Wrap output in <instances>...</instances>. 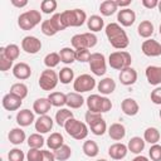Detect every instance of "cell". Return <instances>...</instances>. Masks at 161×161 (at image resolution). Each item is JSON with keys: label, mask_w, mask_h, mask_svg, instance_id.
Listing matches in <instances>:
<instances>
[{"label": "cell", "mask_w": 161, "mask_h": 161, "mask_svg": "<svg viewBox=\"0 0 161 161\" xmlns=\"http://www.w3.org/2000/svg\"><path fill=\"white\" fill-rule=\"evenodd\" d=\"M106 36L109 42V44L114 49H126L130 44V39L127 36V33L123 30V28L118 23H109L104 28Z\"/></svg>", "instance_id": "obj_1"}, {"label": "cell", "mask_w": 161, "mask_h": 161, "mask_svg": "<svg viewBox=\"0 0 161 161\" xmlns=\"http://www.w3.org/2000/svg\"><path fill=\"white\" fill-rule=\"evenodd\" d=\"M62 23L65 28L69 26H82L87 21V14L82 9H72V10H64L60 13Z\"/></svg>", "instance_id": "obj_2"}, {"label": "cell", "mask_w": 161, "mask_h": 161, "mask_svg": "<svg viewBox=\"0 0 161 161\" xmlns=\"http://www.w3.org/2000/svg\"><path fill=\"white\" fill-rule=\"evenodd\" d=\"M86 103H87L88 111H92L96 113H106L112 109V102L106 96L91 94L88 96Z\"/></svg>", "instance_id": "obj_3"}, {"label": "cell", "mask_w": 161, "mask_h": 161, "mask_svg": "<svg viewBox=\"0 0 161 161\" xmlns=\"http://www.w3.org/2000/svg\"><path fill=\"white\" fill-rule=\"evenodd\" d=\"M64 130L70 137H73L74 140H78V141L84 140L88 136V126H87V123L78 121L74 117L65 122Z\"/></svg>", "instance_id": "obj_4"}, {"label": "cell", "mask_w": 161, "mask_h": 161, "mask_svg": "<svg viewBox=\"0 0 161 161\" xmlns=\"http://www.w3.org/2000/svg\"><path fill=\"white\" fill-rule=\"evenodd\" d=\"M42 21V13L39 10H28L18 16V25L23 30H31Z\"/></svg>", "instance_id": "obj_5"}, {"label": "cell", "mask_w": 161, "mask_h": 161, "mask_svg": "<svg viewBox=\"0 0 161 161\" xmlns=\"http://www.w3.org/2000/svg\"><path fill=\"white\" fill-rule=\"evenodd\" d=\"M132 57L126 50H116L109 54L108 57V64L111 68L116 70H122L127 67H131Z\"/></svg>", "instance_id": "obj_6"}, {"label": "cell", "mask_w": 161, "mask_h": 161, "mask_svg": "<svg viewBox=\"0 0 161 161\" xmlns=\"http://www.w3.org/2000/svg\"><path fill=\"white\" fill-rule=\"evenodd\" d=\"M98 39L94 33L87 31V33H82V34H75L72 36L70 43L74 50L77 49H91L93 47H96Z\"/></svg>", "instance_id": "obj_7"}, {"label": "cell", "mask_w": 161, "mask_h": 161, "mask_svg": "<svg viewBox=\"0 0 161 161\" xmlns=\"http://www.w3.org/2000/svg\"><path fill=\"white\" fill-rule=\"evenodd\" d=\"M58 82H59V77L55 73V70L47 68L45 70H43L40 73V77H39V82L38 83H39V87L43 91H53L57 87Z\"/></svg>", "instance_id": "obj_8"}, {"label": "cell", "mask_w": 161, "mask_h": 161, "mask_svg": "<svg viewBox=\"0 0 161 161\" xmlns=\"http://www.w3.org/2000/svg\"><path fill=\"white\" fill-rule=\"evenodd\" d=\"M89 69L94 75H104L107 72V63H106V57L102 53H92L91 59H89Z\"/></svg>", "instance_id": "obj_9"}, {"label": "cell", "mask_w": 161, "mask_h": 161, "mask_svg": "<svg viewBox=\"0 0 161 161\" xmlns=\"http://www.w3.org/2000/svg\"><path fill=\"white\" fill-rule=\"evenodd\" d=\"M96 87V79L91 74H80L73 82V88L77 93L89 92Z\"/></svg>", "instance_id": "obj_10"}, {"label": "cell", "mask_w": 161, "mask_h": 161, "mask_svg": "<svg viewBox=\"0 0 161 161\" xmlns=\"http://www.w3.org/2000/svg\"><path fill=\"white\" fill-rule=\"evenodd\" d=\"M21 49L28 54H35L42 49V42L34 35H26L21 40Z\"/></svg>", "instance_id": "obj_11"}, {"label": "cell", "mask_w": 161, "mask_h": 161, "mask_svg": "<svg viewBox=\"0 0 161 161\" xmlns=\"http://www.w3.org/2000/svg\"><path fill=\"white\" fill-rule=\"evenodd\" d=\"M141 50L146 57H160L161 55V43L155 39H146L141 45Z\"/></svg>", "instance_id": "obj_12"}, {"label": "cell", "mask_w": 161, "mask_h": 161, "mask_svg": "<svg viewBox=\"0 0 161 161\" xmlns=\"http://www.w3.org/2000/svg\"><path fill=\"white\" fill-rule=\"evenodd\" d=\"M53 125H54V121L50 116L48 114H44V116H39L36 119H35V123H34V127H35V131L38 133H48L49 131H52L53 128Z\"/></svg>", "instance_id": "obj_13"}, {"label": "cell", "mask_w": 161, "mask_h": 161, "mask_svg": "<svg viewBox=\"0 0 161 161\" xmlns=\"http://www.w3.org/2000/svg\"><path fill=\"white\" fill-rule=\"evenodd\" d=\"M117 21L121 26H131L136 21V13L130 8L121 9L117 13Z\"/></svg>", "instance_id": "obj_14"}, {"label": "cell", "mask_w": 161, "mask_h": 161, "mask_svg": "<svg viewBox=\"0 0 161 161\" xmlns=\"http://www.w3.org/2000/svg\"><path fill=\"white\" fill-rule=\"evenodd\" d=\"M118 79L121 82V84H123V86H132L137 80V72L132 67H127V68L119 70Z\"/></svg>", "instance_id": "obj_15"}, {"label": "cell", "mask_w": 161, "mask_h": 161, "mask_svg": "<svg viewBox=\"0 0 161 161\" xmlns=\"http://www.w3.org/2000/svg\"><path fill=\"white\" fill-rule=\"evenodd\" d=\"M13 75L19 80H25L31 75V68L24 62H19L13 67Z\"/></svg>", "instance_id": "obj_16"}, {"label": "cell", "mask_w": 161, "mask_h": 161, "mask_svg": "<svg viewBox=\"0 0 161 161\" xmlns=\"http://www.w3.org/2000/svg\"><path fill=\"white\" fill-rule=\"evenodd\" d=\"M1 104H3V107H4L6 111H16V109H19V108L21 107L23 99L19 98V97H16V96H14V94H11V93L9 92V93H6V94L3 97Z\"/></svg>", "instance_id": "obj_17"}, {"label": "cell", "mask_w": 161, "mask_h": 161, "mask_svg": "<svg viewBox=\"0 0 161 161\" xmlns=\"http://www.w3.org/2000/svg\"><path fill=\"white\" fill-rule=\"evenodd\" d=\"M16 123L20 126V127H28L30 126L31 123H35V116H34V112L30 111V109H20L18 113H16Z\"/></svg>", "instance_id": "obj_18"}, {"label": "cell", "mask_w": 161, "mask_h": 161, "mask_svg": "<svg viewBox=\"0 0 161 161\" xmlns=\"http://www.w3.org/2000/svg\"><path fill=\"white\" fill-rule=\"evenodd\" d=\"M128 148L122 142H116L108 147V156L113 160H122L127 156Z\"/></svg>", "instance_id": "obj_19"}, {"label": "cell", "mask_w": 161, "mask_h": 161, "mask_svg": "<svg viewBox=\"0 0 161 161\" xmlns=\"http://www.w3.org/2000/svg\"><path fill=\"white\" fill-rule=\"evenodd\" d=\"M145 75L150 84H152V86L161 84V67L148 65L145 70Z\"/></svg>", "instance_id": "obj_20"}, {"label": "cell", "mask_w": 161, "mask_h": 161, "mask_svg": "<svg viewBox=\"0 0 161 161\" xmlns=\"http://www.w3.org/2000/svg\"><path fill=\"white\" fill-rule=\"evenodd\" d=\"M121 109L126 116H136L140 111V106L136 99L133 98H125L121 102Z\"/></svg>", "instance_id": "obj_21"}, {"label": "cell", "mask_w": 161, "mask_h": 161, "mask_svg": "<svg viewBox=\"0 0 161 161\" xmlns=\"http://www.w3.org/2000/svg\"><path fill=\"white\" fill-rule=\"evenodd\" d=\"M97 89L101 94L103 96H108V94H112L116 89V82L111 78V77H106L103 79H101L97 84Z\"/></svg>", "instance_id": "obj_22"}, {"label": "cell", "mask_w": 161, "mask_h": 161, "mask_svg": "<svg viewBox=\"0 0 161 161\" xmlns=\"http://www.w3.org/2000/svg\"><path fill=\"white\" fill-rule=\"evenodd\" d=\"M52 107H53V106H52V103L49 102L48 97H47V98H44V97L38 98V99H35L34 103H33V111H34L36 114H39V116L47 114V113L50 111Z\"/></svg>", "instance_id": "obj_23"}, {"label": "cell", "mask_w": 161, "mask_h": 161, "mask_svg": "<svg viewBox=\"0 0 161 161\" xmlns=\"http://www.w3.org/2000/svg\"><path fill=\"white\" fill-rule=\"evenodd\" d=\"M107 132H108V136H109L112 140H114V141H121V140H123L125 136H126V127H125L122 123L116 122V123H112V125L108 127Z\"/></svg>", "instance_id": "obj_24"}, {"label": "cell", "mask_w": 161, "mask_h": 161, "mask_svg": "<svg viewBox=\"0 0 161 161\" xmlns=\"http://www.w3.org/2000/svg\"><path fill=\"white\" fill-rule=\"evenodd\" d=\"M84 98L82 97L80 93H77V92H69L67 93V104L69 108H73V109H77V108H80L83 104H84Z\"/></svg>", "instance_id": "obj_25"}, {"label": "cell", "mask_w": 161, "mask_h": 161, "mask_svg": "<svg viewBox=\"0 0 161 161\" xmlns=\"http://www.w3.org/2000/svg\"><path fill=\"white\" fill-rule=\"evenodd\" d=\"M8 138H9L10 143L18 146V145H21L25 141L26 136H25V132L21 130V127H14V128L10 130V132L8 135Z\"/></svg>", "instance_id": "obj_26"}, {"label": "cell", "mask_w": 161, "mask_h": 161, "mask_svg": "<svg viewBox=\"0 0 161 161\" xmlns=\"http://www.w3.org/2000/svg\"><path fill=\"white\" fill-rule=\"evenodd\" d=\"M63 145H64V137H63V135L59 133V132H53V133H50L49 137L47 138V146H48L50 150H53V151L60 148Z\"/></svg>", "instance_id": "obj_27"}, {"label": "cell", "mask_w": 161, "mask_h": 161, "mask_svg": "<svg viewBox=\"0 0 161 161\" xmlns=\"http://www.w3.org/2000/svg\"><path fill=\"white\" fill-rule=\"evenodd\" d=\"M87 26L91 30V33H97L101 31L104 26V20L99 15H91L87 19Z\"/></svg>", "instance_id": "obj_28"}, {"label": "cell", "mask_w": 161, "mask_h": 161, "mask_svg": "<svg viewBox=\"0 0 161 161\" xmlns=\"http://www.w3.org/2000/svg\"><path fill=\"white\" fill-rule=\"evenodd\" d=\"M153 24L150 21V20H142L138 26H137V33L141 38H145V39H150L151 35L153 34Z\"/></svg>", "instance_id": "obj_29"}, {"label": "cell", "mask_w": 161, "mask_h": 161, "mask_svg": "<svg viewBox=\"0 0 161 161\" xmlns=\"http://www.w3.org/2000/svg\"><path fill=\"white\" fill-rule=\"evenodd\" d=\"M145 140L143 138H141V137H138V136H135V137H132L130 141H128V143H127V148H128V151H131L132 153H135V155H140L142 151H143V148H145Z\"/></svg>", "instance_id": "obj_30"}, {"label": "cell", "mask_w": 161, "mask_h": 161, "mask_svg": "<svg viewBox=\"0 0 161 161\" xmlns=\"http://www.w3.org/2000/svg\"><path fill=\"white\" fill-rule=\"evenodd\" d=\"M118 10L116 0H104L99 5V11L103 16H111Z\"/></svg>", "instance_id": "obj_31"}, {"label": "cell", "mask_w": 161, "mask_h": 161, "mask_svg": "<svg viewBox=\"0 0 161 161\" xmlns=\"http://www.w3.org/2000/svg\"><path fill=\"white\" fill-rule=\"evenodd\" d=\"M160 138H161V135L156 127H147L143 132V140H145V142H148L150 145L157 143L160 141Z\"/></svg>", "instance_id": "obj_32"}, {"label": "cell", "mask_w": 161, "mask_h": 161, "mask_svg": "<svg viewBox=\"0 0 161 161\" xmlns=\"http://www.w3.org/2000/svg\"><path fill=\"white\" fill-rule=\"evenodd\" d=\"M82 150H83V153L88 157H96L99 153V147H98L97 142L93 141V140L84 141L83 146H82Z\"/></svg>", "instance_id": "obj_33"}, {"label": "cell", "mask_w": 161, "mask_h": 161, "mask_svg": "<svg viewBox=\"0 0 161 161\" xmlns=\"http://www.w3.org/2000/svg\"><path fill=\"white\" fill-rule=\"evenodd\" d=\"M49 102L52 103V106L54 107H63L67 104V94H64L63 92H52L48 96Z\"/></svg>", "instance_id": "obj_34"}, {"label": "cell", "mask_w": 161, "mask_h": 161, "mask_svg": "<svg viewBox=\"0 0 161 161\" xmlns=\"http://www.w3.org/2000/svg\"><path fill=\"white\" fill-rule=\"evenodd\" d=\"M70 118H73V112L69 108H59L55 113V122L60 127H64L65 122Z\"/></svg>", "instance_id": "obj_35"}, {"label": "cell", "mask_w": 161, "mask_h": 161, "mask_svg": "<svg viewBox=\"0 0 161 161\" xmlns=\"http://www.w3.org/2000/svg\"><path fill=\"white\" fill-rule=\"evenodd\" d=\"M59 31L57 24L54 23V20L50 18V19H47L44 21H42V33L47 36H53L55 35Z\"/></svg>", "instance_id": "obj_36"}, {"label": "cell", "mask_w": 161, "mask_h": 161, "mask_svg": "<svg viewBox=\"0 0 161 161\" xmlns=\"http://www.w3.org/2000/svg\"><path fill=\"white\" fill-rule=\"evenodd\" d=\"M59 57L60 62H63L64 64H72L73 62H75V50L73 48L64 47L59 50Z\"/></svg>", "instance_id": "obj_37"}, {"label": "cell", "mask_w": 161, "mask_h": 161, "mask_svg": "<svg viewBox=\"0 0 161 161\" xmlns=\"http://www.w3.org/2000/svg\"><path fill=\"white\" fill-rule=\"evenodd\" d=\"M0 52H3L5 54L6 58H9L10 60H16L20 55V48L16 44H8L6 47L0 48Z\"/></svg>", "instance_id": "obj_38"}, {"label": "cell", "mask_w": 161, "mask_h": 161, "mask_svg": "<svg viewBox=\"0 0 161 161\" xmlns=\"http://www.w3.org/2000/svg\"><path fill=\"white\" fill-rule=\"evenodd\" d=\"M58 77H59V82L63 84H69L70 82H74V72L69 67L62 68L58 73Z\"/></svg>", "instance_id": "obj_39"}, {"label": "cell", "mask_w": 161, "mask_h": 161, "mask_svg": "<svg viewBox=\"0 0 161 161\" xmlns=\"http://www.w3.org/2000/svg\"><path fill=\"white\" fill-rule=\"evenodd\" d=\"M88 127H89L91 132H92L93 135H96V136H102V135H104L106 131L108 130V128H107V123H106V121H104L103 118L96 121L94 123L89 125Z\"/></svg>", "instance_id": "obj_40"}, {"label": "cell", "mask_w": 161, "mask_h": 161, "mask_svg": "<svg viewBox=\"0 0 161 161\" xmlns=\"http://www.w3.org/2000/svg\"><path fill=\"white\" fill-rule=\"evenodd\" d=\"M10 93L16 96V97H19V98H21V99H24L28 96V87H26V84H24L21 82L14 83L10 87Z\"/></svg>", "instance_id": "obj_41"}, {"label": "cell", "mask_w": 161, "mask_h": 161, "mask_svg": "<svg viewBox=\"0 0 161 161\" xmlns=\"http://www.w3.org/2000/svg\"><path fill=\"white\" fill-rule=\"evenodd\" d=\"M26 142H28L29 148H42L43 145H44V137L42 136V133H38V132L31 133L28 137Z\"/></svg>", "instance_id": "obj_42"}, {"label": "cell", "mask_w": 161, "mask_h": 161, "mask_svg": "<svg viewBox=\"0 0 161 161\" xmlns=\"http://www.w3.org/2000/svg\"><path fill=\"white\" fill-rule=\"evenodd\" d=\"M59 63H60L59 53L52 52V53H48V54L44 57V64H45V67L49 68V69H53V68L57 67Z\"/></svg>", "instance_id": "obj_43"}, {"label": "cell", "mask_w": 161, "mask_h": 161, "mask_svg": "<svg viewBox=\"0 0 161 161\" xmlns=\"http://www.w3.org/2000/svg\"><path fill=\"white\" fill-rule=\"evenodd\" d=\"M54 155H55L57 161H67L72 156V148L68 145L64 143L60 148H58V150L54 151Z\"/></svg>", "instance_id": "obj_44"}, {"label": "cell", "mask_w": 161, "mask_h": 161, "mask_svg": "<svg viewBox=\"0 0 161 161\" xmlns=\"http://www.w3.org/2000/svg\"><path fill=\"white\" fill-rule=\"evenodd\" d=\"M58 3L55 0H43L40 3V10L44 14H52L54 13V10H57Z\"/></svg>", "instance_id": "obj_45"}, {"label": "cell", "mask_w": 161, "mask_h": 161, "mask_svg": "<svg viewBox=\"0 0 161 161\" xmlns=\"http://www.w3.org/2000/svg\"><path fill=\"white\" fill-rule=\"evenodd\" d=\"M25 157L26 156L24 155V152L20 148H18V147L11 148L9 151V153H8V160L9 161H24Z\"/></svg>", "instance_id": "obj_46"}, {"label": "cell", "mask_w": 161, "mask_h": 161, "mask_svg": "<svg viewBox=\"0 0 161 161\" xmlns=\"http://www.w3.org/2000/svg\"><path fill=\"white\" fill-rule=\"evenodd\" d=\"M43 150L40 148H29L26 153V161H42Z\"/></svg>", "instance_id": "obj_47"}, {"label": "cell", "mask_w": 161, "mask_h": 161, "mask_svg": "<svg viewBox=\"0 0 161 161\" xmlns=\"http://www.w3.org/2000/svg\"><path fill=\"white\" fill-rule=\"evenodd\" d=\"M148 156L152 161H161V145L158 143L151 145L148 150Z\"/></svg>", "instance_id": "obj_48"}, {"label": "cell", "mask_w": 161, "mask_h": 161, "mask_svg": "<svg viewBox=\"0 0 161 161\" xmlns=\"http://www.w3.org/2000/svg\"><path fill=\"white\" fill-rule=\"evenodd\" d=\"M92 53L89 52V49H77L75 50V60L80 62V63H86L89 62Z\"/></svg>", "instance_id": "obj_49"}, {"label": "cell", "mask_w": 161, "mask_h": 161, "mask_svg": "<svg viewBox=\"0 0 161 161\" xmlns=\"http://www.w3.org/2000/svg\"><path fill=\"white\" fill-rule=\"evenodd\" d=\"M101 118H103L102 117V113H96V112H92V111H87L86 114H84V121H86V123L88 126L92 125V123H94L96 121H98Z\"/></svg>", "instance_id": "obj_50"}, {"label": "cell", "mask_w": 161, "mask_h": 161, "mask_svg": "<svg viewBox=\"0 0 161 161\" xmlns=\"http://www.w3.org/2000/svg\"><path fill=\"white\" fill-rule=\"evenodd\" d=\"M13 67V60H10L9 58L5 57V54L3 52H0V70L1 72H6Z\"/></svg>", "instance_id": "obj_51"}, {"label": "cell", "mask_w": 161, "mask_h": 161, "mask_svg": "<svg viewBox=\"0 0 161 161\" xmlns=\"http://www.w3.org/2000/svg\"><path fill=\"white\" fill-rule=\"evenodd\" d=\"M151 102L155 104L161 106V87H156L152 92H151Z\"/></svg>", "instance_id": "obj_52"}, {"label": "cell", "mask_w": 161, "mask_h": 161, "mask_svg": "<svg viewBox=\"0 0 161 161\" xmlns=\"http://www.w3.org/2000/svg\"><path fill=\"white\" fill-rule=\"evenodd\" d=\"M42 161H57L54 152L48 151V150H43V158Z\"/></svg>", "instance_id": "obj_53"}, {"label": "cell", "mask_w": 161, "mask_h": 161, "mask_svg": "<svg viewBox=\"0 0 161 161\" xmlns=\"http://www.w3.org/2000/svg\"><path fill=\"white\" fill-rule=\"evenodd\" d=\"M141 4H142L146 9H153V8H157L158 0H142Z\"/></svg>", "instance_id": "obj_54"}, {"label": "cell", "mask_w": 161, "mask_h": 161, "mask_svg": "<svg viewBox=\"0 0 161 161\" xmlns=\"http://www.w3.org/2000/svg\"><path fill=\"white\" fill-rule=\"evenodd\" d=\"M52 19H53V20H54V23L57 24V26H58L59 31H62V30H64V29H65V26H64V25H63V23H62V19H60V13L54 14V15L52 16Z\"/></svg>", "instance_id": "obj_55"}, {"label": "cell", "mask_w": 161, "mask_h": 161, "mask_svg": "<svg viewBox=\"0 0 161 161\" xmlns=\"http://www.w3.org/2000/svg\"><path fill=\"white\" fill-rule=\"evenodd\" d=\"M15 8H24L28 5V0H11L10 1Z\"/></svg>", "instance_id": "obj_56"}, {"label": "cell", "mask_w": 161, "mask_h": 161, "mask_svg": "<svg viewBox=\"0 0 161 161\" xmlns=\"http://www.w3.org/2000/svg\"><path fill=\"white\" fill-rule=\"evenodd\" d=\"M116 3H117V6H118V8H123V9H126L127 6L131 5L132 0H116Z\"/></svg>", "instance_id": "obj_57"}, {"label": "cell", "mask_w": 161, "mask_h": 161, "mask_svg": "<svg viewBox=\"0 0 161 161\" xmlns=\"http://www.w3.org/2000/svg\"><path fill=\"white\" fill-rule=\"evenodd\" d=\"M132 161H150L148 160V157H146V156H142V155H137Z\"/></svg>", "instance_id": "obj_58"}, {"label": "cell", "mask_w": 161, "mask_h": 161, "mask_svg": "<svg viewBox=\"0 0 161 161\" xmlns=\"http://www.w3.org/2000/svg\"><path fill=\"white\" fill-rule=\"evenodd\" d=\"M157 9H158V11H160V14H161V0L158 1V5H157Z\"/></svg>", "instance_id": "obj_59"}, {"label": "cell", "mask_w": 161, "mask_h": 161, "mask_svg": "<svg viewBox=\"0 0 161 161\" xmlns=\"http://www.w3.org/2000/svg\"><path fill=\"white\" fill-rule=\"evenodd\" d=\"M96 161H107L106 158H99V160H96Z\"/></svg>", "instance_id": "obj_60"}, {"label": "cell", "mask_w": 161, "mask_h": 161, "mask_svg": "<svg viewBox=\"0 0 161 161\" xmlns=\"http://www.w3.org/2000/svg\"><path fill=\"white\" fill-rule=\"evenodd\" d=\"M158 31H160V35H161V24H160V28H158Z\"/></svg>", "instance_id": "obj_61"}, {"label": "cell", "mask_w": 161, "mask_h": 161, "mask_svg": "<svg viewBox=\"0 0 161 161\" xmlns=\"http://www.w3.org/2000/svg\"><path fill=\"white\" fill-rule=\"evenodd\" d=\"M158 116H160V118H161V109H160V112H158Z\"/></svg>", "instance_id": "obj_62"}]
</instances>
